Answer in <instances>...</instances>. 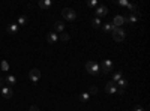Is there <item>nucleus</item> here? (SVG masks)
<instances>
[{
	"instance_id": "nucleus-1",
	"label": "nucleus",
	"mask_w": 150,
	"mask_h": 111,
	"mask_svg": "<svg viewBox=\"0 0 150 111\" xmlns=\"http://www.w3.org/2000/svg\"><path fill=\"white\" fill-rule=\"evenodd\" d=\"M111 35H112V39H114L116 42H122L123 39H125V36H126V33H125V30L123 29H120V27H112V30H111Z\"/></svg>"
},
{
	"instance_id": "nucleus-2",
	"label": "nucleus",
	"mask_w": 150,
	"mask_h": 111,
	"mask_svg": "<svg viewBox=\"0 0 150 111\" xmlns=\"http://www.w3.org/2000/svg\"><path fill=\"white\" fill-rule=\"evenodd\" d=\"M86 71L89 74H92V75H98V74L101 72L99 65L96 63V62H87V63H86Z\"/></svg>"
},
{
	"instance_id": "nucleus-3",
	"label": "nucleus",
	"mask_w": 150,
	"mask_h": 111,
	"mask_svg": "<svg viewBox=\"0 0 150 111\" xmlns=\"http://www.w3.org/2000/svg\"><path fill=\"white\" fill-rule=\"evenodd\" d=\"M112 68H114V65H112V62H111V60H104L102 63H101V66H99V69H101L102 74H108V72H111Z\"/></svg>"
},
{
	"instance_id": "nucleus-4",
	"label": "nucleus",
	"mask_w": 150,
	"mask_h": 111,
	"mask_svg": "<svg viewBox=\"0 0 150 111\" xmlns=\"http://www.w3.org/2000/svg\"><path fill=\"white\" fill-rule=\"evenodd\" d=\"M62 15H63V18L72 21V20H75V17H77V12H75L74 9H71V8H65L63 11H62Z\"/></svg>"
},
{
	"instance_id": "nucleus-5",
	"label": "nucleus",
	"mask_w": 150,
	"mask_h": 111,
	"mask_svg": "<svg viewBox=\"0 0 150 111\" xmlns=\"http://www.w3.org/2000/svg\"><path fill=\"white\" fill-rule=\"evenodd\" d=\"M29 78H30V81H32L33 84H36L38 81H39V78H41V71L36 69V68H33V69L29 72Z\"/></svg>"
},
{
	"instance_id": "nucleus-6",
	"label": "nucleus",
	"mask_w": 150,
	"mask_h": 111,
	"mask_svg": "<svg viewBox=\"0 0 150 111\" xmlns=\"http://www.w3.org/2000/svg\"><path fill=\"white\" fill-rule=\"evenodd\" d=\"M105 92H107L108 95H114V93L117 92V86H116V83H114V81H108L107 86H105Z\"/></svg>"
},
{
	"instance_id": "nucleus-7",
	"label": "nucleus",
	"mask_w": 150,
	"mask_h": 111,
	"mask_svg": "<svg viewBox=\"0 0 150 111\" xmlns=\"http://www.w3.org/2000/svg\"><path fill=\"white\" fill-rule=\"evenodd\" d=\"M12 95H14V92H12V89L9 87V86H3L2 87V96L5 98V99H11Z\"/></svg>"
},
{
	"instance_id": "nucleus-8",
	"label": "nucleus",
	"mask_w": 150,
	"mask_h": 111,
	"mask_svg": "<svg viewBox=\"0 0 150 111\" xmlns=\"http://www.w3.org/2000/svg\"><path fill=\"white\" fill-rule=\"evenodd\" d=\"M18 29H20L18 24H17V23H12V24H9V26H8L6 32H8L9 35H17V33H18Z\"/></svg>"
},
{
	"instance_id": "nucleus-9",
	"label": "nucleus",
	"mask_w": 150,
	"mask_h": 111,
	"mask_svg": "<svg viewBox=\"0 0 150 111\" xmlns=\"http://www.w3.org/2000/svg\"><path fill=\"white\" fill-rule=\"evenodd\" d=\"M125 21L129 23V24H135L137 21H138V14H128L126 17H123Z\"/></svg>"
},
{
	"instance_id": "nucleus-10",
	"label": "nucleus",
	"mask_w": 150,
	"mask_h": 111,
	"mask_svg": "<svg viewBox=\"0 0 150 111\" xmlns=\"http://www.w3.org/2000/svg\"><path fill=\"white\" fill-rule=\"evenodd\" d=\"M107 14H108V8H107V6H98V8H96V15H98V18L105 17Z\"/></svg>"
},
{
	"instance_id": "nucleus-11",
	"label": "nucleus",
	"mask_w": 150,
	"mask_h": 111,
	"mask_svg": "<svg viewBox=\"0 0 150 111\" xmlns=\"http://www.w3.org/2000/svg\"><path fill=\"white\" fill-rule=\"evenodd\" d=\"M123 23H125V18H123L122 15H116V17H114V20H112V23H111V24H112V26H116V27H120V26H122Z\"/></svg>"
},
{
	"instance_id": "nucleus-12",
	"label": "nucleus",
	"mask_w": 150,
	"mask_h": 111,
	"mask_svg": "<svg viewBox=\"0 0 150 111\" xmlns=\"http://www.w3.org/2000/svg\"><path fill=\"white\" fill-rule=\"evenodd\" d=\"M57 39H59V36H57V33H56V32H51V33H48V35H47V41H48L50 44L57 42Z\"/></svg>"
},
{
	"instance_id": "nucleus-13",
	"label": "nucleus",
	"mask_w": 150,
	"mask_h": 111,
	"mask_svg": "<svg viewBox=\"0 0 150 111\" xmlns=\"http://www.w3.org/2000/svg\"><path fill=\"white\" fill-rule=\"evenodd\" d=\"M5 81H6V84H8L9 87H11V86L17 84V77H15V75H11V74H9V75L5 78Z\"/></svg>"
},
{
	"instance_id": "nucleus-14",
	"label": "nucleus",
	"mask_w": 150,
	"mask_h": 111,
	"mask_svg": "<svg viewBox=\"0 0 150 111\" xmlns=\"http://www.w3.org/2000/svg\"><path fill=\"white\" fill-rule=\"evenodd\" d=\"M51 5H53L51 0H41L39 2V8H42V9H50Z\"/></svg>"
},
{
	"instance_id": "nucleus-15",
	"label": "nucleus",
	"mask_w": 150,
	"mask_h": 111,
	"mask_svg": "<svg viewBox=\"0 0 150 111\" xmlns=\"http://www.w3.org/2000/svg\"><path fill=\"white\" fill-rule=\"evenodd\" d=\"M128 84H129V83H128V80H126V78H120V80L116 83V86H117L119 89H125V87H128Z\"/></svg>"
},
{
	"instance_id": "nucleus-16",
	"label": "nucleus",
	"mask_w": 150,
	"mask_h": 111,
	"mask_svg": "<svg viewBox=\"0 0 150 111\" xmlns=\"http://www.w3.org/2000/svg\"><path fill=\"white\" fill-rule=\"evenodd\" d=\"M54 29H56V32H63L65 30V24L62 21H56L54 23Z\"/></svg>"
},
{
	"instance_id": "nucleus-17",
	"label": "nucleus",
	"mask_w": 150,
	"mask_h": 111,
	"mask_svg": "<svg viewBox=\"0 0 150 111\" xmlns=\"http://www.w3.org/2000/svg\"><path fill=\"white\" fill-rule=\"evenodd\" d=\"M112 24L111 23H105V24H102V30L105 32V33H111V30H112Z\"/></svg>"
},
{
	"instance_id": "nucleus-18",
	"label": "nucleus",
	"mask_w": 150,
	"mask_h": 111,
	"mask_svg": "<svg viewBox=\"0 0 150 111\" xmlns=\"http://www.w3.org/2000/svg\"><path fill=\"white\" fill-rule=\"evenodd\" d=\"M27 17L26 15H21V17H18V21H17V24H18V26H26V24H27Z\"/></svg>"
},
{
	"instance_id": "nucleus-19",
	"label": "nucleus",
	"mask_w": 150,
	"mask_h": 111,
	"mask_svg": "<svg viewBox=\"0 0 150 111\" xmlns=\"http://www.w3.org/2000/svg\"><path fill=\"white\" fill-rule=\"evenodd\" d=\"M120 78H123V72H122V71H119V72H114V74H112V80H111V81L117 83Z\"/></svg>"
},
{
	"instance_id": "nucleus-20",
	"label": "nucleus",
	"mask_w": 150,
	"mask_h": 111,
	"mask_svg": "<svg viewBox=\"0 0 150 111\" xmlns=\"http://www.w3.org/2000/svg\"><path fill=\"white\" fill-rule=\"evenodd\" d=\"M101 24H102V23H101V18H93V20H92V26H93L95 29L101 27Z\"/></svg>"
},
{
	"instance_id": "nucleus-21",
	"label": "nucleus",
	"mask_w": 150,
	"mask_h": 111,
	"mask_svg": "<svg viewBox=\"0 0 150 111\" xmlns=\"http://www.w3.org/2000/svg\"><path fill=\"white\" fill-rule=\"evenodd\" d=\"M89 99H90V95L87 93V92H86V93H81V96H80V101H81V102H87Z\"/></svg>"
},
{
	"instance_id": "nucleus-22",
	"label": "nucleus",
	"mask_w": 150,
	"mask_h": 111,
	"mask_svg": "<svg viewBox=\"0 0 150 111\" xmlns=\"http://www.w3.org/2000/svg\"><path fill=\"white\" fill-rule=\"evenodd\" d=\"M87 93H89L90 96H92V95H96V93H98V87H96V86H90L89 92H87Z\"/></svg>"
},
{
	"instance_id": "nucleus-23",
	"label": "nucleus",
	"mask_w": 150,
	"mask_h": 111,
	"mask_svg": "<svg viewBox=\"0 0 150 111\" xmlns=\"http://www.w3.org/2000/svg\"><path fill=\"white\" fill-rule=\"evenodd\" d=\"M87 6H90V8H98V2H96V0H89V2H87Z\"/></svg>"
},
{
	"instance_id": "nucleus-24",
	"label": "nucleus",
	"mask_w": 150,
	"mask_h": 111,
	"mask_svg": "<svg viewBox=\"0 0 150 111\" xmlns=\"http://www.w3.org/2000/svg\"><path fill=\"white\" fill-rule=\"evenodd\" d=\"M128 3H129V2H126V0H117V2H116V5H119V6H125V8L128 6Z\"/></svg>"
},
{
	"instance_id": "nucleus-25",
	"label": "nucleus",
	"mask_w": 150,
	"mask_h": 111,
	"mask_svg": "<svg viewBox=\"0 0 150 111\" xmlns=\"http://www.w3.org/2000/svg\"><path fill=\"white\" fill-rule=\"evenodd\" d=\"M0 68H2V71H8V69H9L8 62H6V60H3V62H2V65H0Z\"/></svg>"
},
{
	"instance_id": "nucleus-26",
	"label": "nucleus",
	"mask_w": 150,
	"mask_h": 111,
	"mask_svg": "<svg viewBox=\"0 0 150 111\" xmlns=\"http://www.w3.org/2000/svg\"><path fill=\"white\" fill-rule=\"evenodd\" d=\"M60 39L63 41V42L69 41V35H68V33H62V35H60Z\"/></svg>"
},
{
	"instance_id": "nucleus-27",
	"label": "nucleus",
	"mask_w": 150,
	"mask_h": 111,
	"mask_svg": "<svg viewBox=\"0 0 150 111\" xmlns=\"http://www.w3.org/2000/svg\"><path fill=\"white\" fill-rule=\"evenodd\" d=\"M29 111H39V108H38L36 105H32V107L29 108Z\"/></svg>"
},
{
	"instance_id": "nucleus-28",
	"label": "nucleus",
	"mask_w": 150,
	"mask_h": 111,
	"mask_svg": "<svg viewBox=\"0 0 150 111\" xmlns=\"http://www.w3.org/2000/svg\"><path fill=\"white\" fill-rule=\"evenodd\" d=\"M116 93H117V95H120V96H122V95H123V93H125V90H123V89H119V87H117V92H116Z\"/></svg>"
},
{
	"instance_id": "nucleus-29",
	"label": "nucleus",
	"mask_w": 150,
	"mask_h": 111,
	"mask_svg": "<svg viewBox=\"0 0 150 111\" xmlns=\"http://www.w3.org/2000/svg\"><path fill=\"white\" fill-rule=\"evenodd\" d=\"M135 111H144V108H143V107H140V105H138V107H135Z\"/></svg>"
},
{
	"instance_id": "nucleus-30",
	"label": "nucleus",
	"mask_w": 150,
	"mask_h": 111,
	"mask_svg": "<svg viewBox=\"0 0 150 111\" xmlns=\"http://www.w3.org/2000/svg\"><path fill=\"white\" fill-rule=\"evenodd\" d=\"M2 86H3V78L0 77V87H2Z\"/></svg>"
}]
</instances>
